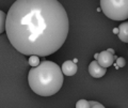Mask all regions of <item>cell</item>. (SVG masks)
Here are the masks:
<instances>
[{
	"label": "cell",
	"mask_w": 128,
	"mask_h": 108,
	"mask_svg": "<svg viewBox=\"0 0 128 108\" xmlns=\"http://www.w3.org/2000/svg\"><path fill=\"white\" fill-rule=\"evenodd\" d=\"M68 29L67 13L57 0H17L6 14L8 39L29 57L54 54L65 42Z\"/></svg>",
	"instance_id": "cell-1"
},
{
	"label": "cell",
	"mask_w": 128,
	"mask_h": 108,
	"mask_svg": "<svg viewBox=\"0 0 128 108\" xmlns=\"http://www.w3.org/2000/svg\"><path fill=\"white\" fill-rule=\"evenodd\" d=\"M31 90L40 96H51L60 91L63 85V74L56 62L43 61L32 67L28 74Z\"/></svg>",
	"instance_id": "cell-2"
},
{
	"label": "cell",
	"mask_w": 128,
	"mask_h": 108,
	"mask_svg": "<svg viewBox=\"0 0 128 108\" xmlns=\"http://www.w3.org/2000/svg\"><path fill=\"white\" fill-rule=\"evenodd\" d=\"M100 10L112 21L128 19V0H102Z\"/></svg>",
	"instance_id": "cell-3"
},
{
	"label": "cell",
	"mask_w": 128,
	"mask_h": 108,
	"mask_svg": "<svg viewBox=\"0 0 128 108\" xmlns=\"http://www.w3.org/2000/svg\"><path fill=\"white\" fill-rule=\"evenodd\" d=\"M96 61H97V63L102 67H104V69H107V67L113 65L114 58H113V56L110 55L107 50H104V51H102V53L98 54L97 58H96Z\"/></svg>",
	"instance_id": "cell-4"
},
{
	"label": "cell",
	"mask_w": 128,
	"mask_h": 108,
	"mask_svg": "<svg viewBox=\"0 0 128 108\" xmlns=\"http://www.w3.org/2000/svg\"><path fill=\"white\" fill-rule=\"evenodd\" d=\"M89 73L94 78H102L106 74V69H104L97 63L96 60L92 61L89 65Z\"/></svg>",
	"instance_id": "cell-5"
},
{
	"label": "cell",
	"mask_w": 128,
	"mask_h": 108,
	"mask_svg": "<svg viewBox=\"0 0 128 108\" xmlns=\"http://www.w3.org/2000/svg\"><path fill=\"white\" fill-rule=\"evenodd\" d=\"M61 71H62V74H64L65 76H73V75H75L76 73H77L78 66L73 61L67 60V61H65L62 64Z\"/></svg>",
	"instance_id": "cell-6"
},
{
	"label": "cell",
	"mask_w": 128,
	"mask_h": 108,
	"mask_svg": "<svg viewBox=\"0 0 128 108\" xmlns=\"http://www.w3.org/2000/svg\"><path fill=\"white\" fill-rule=\"evenodd\" d=\"M118 28V35L120 40L124 43H128V22L122 23Z\"/></svg>",
	"instance_id": "cell-7"
},
{
	"label": "cell",
	"mask_w": 128,
	"mask_h": 108,
	"mask_svg": "<svg viewBox=\"0 0 128 108\" xmlns=\"http://www.w3.org/2000/svg\"><path fill=\"white\" fill-rule=\"evenodd\" d=\"M6 14H4L3 11H0V34L6 30Z\"/></svg>",
	"instance_id": "cell-8"
},
{
	"label": "cell",
	"mask_w": 128,
	"mask_h": 108,
	"mask_svg": "<svg viewBox=\"0 0 128 108\" xmlns=\"http://www.w3.org/2000/svg\"><path fill=\"white\" fill-rule=\"evenodd\" d=\"M29 64L32 66V67H36L40 63H41V61H40V57H38V56H30L29 57Z\"/></svg>",
	"instance_id": "cell-9"
},
{
	"label": "cell",
	"mask_w": 128,
	"mask_h": 108,
	"mask_svg": "<svg viewBox=\"0 0 128 108\" xmlns=\"http://www.w3.org/2000/svg\"><path fill=\"white\" fill-rule=\"evenodd\" d=\"M76 108H91L90 102L86 101V99H79L76 103Z\"/></svg>",
	"instance_id": "cell-10"
},
{
	"label": "cell",
	"mask_w": 128,
	"mask_h": 108,
	"mask_svg": "<svg viewBox=\"0 0 128 108\" xmlns=\"http://www.w3.org/2000/svg\"><path fill=\"white\" fill-rule=\"evenodd\" d=\"M115 64H116L118 67H124L125 64H126V61H125V59H124L123 57H118L116 61H115Z\"/></svg>",
	"instance_id": "cell-11"
},
{
	"label": "cell",
	"mask_w": 128,
	"mask_h": 108,
	"mask_svg": "<svg viewBox=\"0 0 128 108\" xmlns=\"http://www.w3.org/2000/svg\"><path fill=\"white\" fill-rule=\"evenodd\" d=\"M90 105H91V108H105L100 103L95 102V101H90Z\"/></svg>",
	"instance_id": "cell-12"
},
{
	"label": "cell",
	"mask_w": 128,
	"mask_h": 108,
	"mask_svg": "<svg viewBox=\"0 0 128 108\" xmlns=\"http://www.w3.org/2000/svg\"><path fill=\"white\" fill-rule=\"evenodd\" d=\"M107 51H108V53H109L110 55H112V56H114V54H115V51H114L113 48H108Z\"/></svg>",
	"instance_id": "cell-13"
},
{
	"label": "cell",
	"mask_w": 128,
	"mask_h": 108,
	"mask_svg": "<svg viewBox=\"0 0 128 108\" xmlns=\"http://www.w3.org/2000/svg\"><path fill=\"white\" fill-rule=\"evenodd\" d=\"M113 33L114 34H118V28H114V29H113Z\"/></svg>",
	"instance_id": "cell-14"
},
{
	"label": "cell",
	"mask_w": 128,
	"mask_h": 108,
	"mask_svg": "<svg viewBox=\"0 0 128 108\" xmlns=\"http://www.w3.org/2000/svg\"><path fill=\"white\" fill-rule=\"evenodd\" d=\"M74 63H76V62H78V59H74V61H73Z\"/></svg>",
	"instance_id": "cell-15"
}]
</instances>
